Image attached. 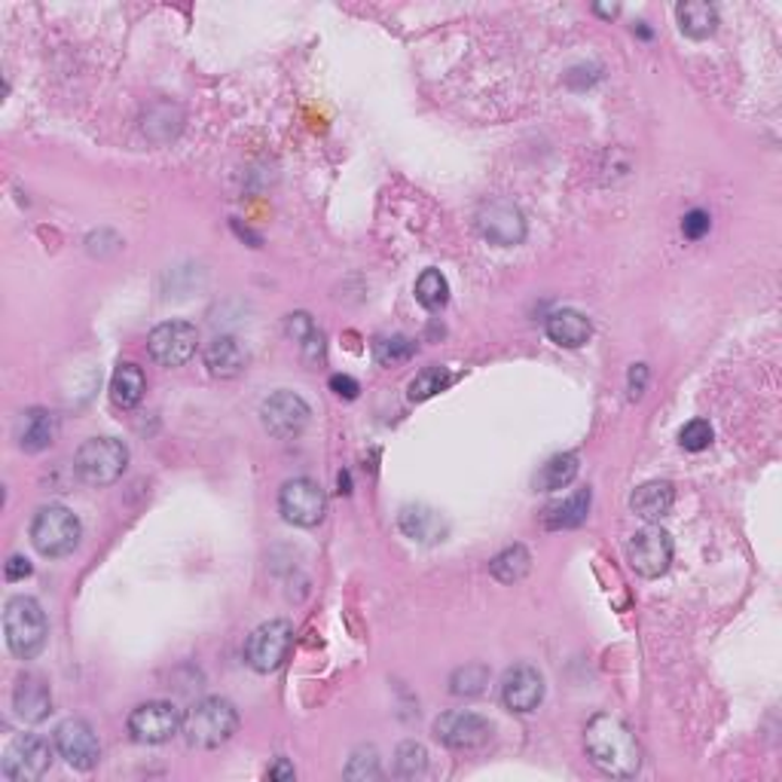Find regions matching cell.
Segmentation results:
<instances>
[{
    "label": "cell",
    "instance_id": "4",
    "mask_svg": "<svg viewBox=\"0 0 782 782\" xmlns=\"http://www.w3.org/2000/svg\"><path fill=\"white\" fill-rule=\"evenodd\" d=\"M83 526L77 520V514L65 505H43L31 520V544L37 547V554L49 556V559H59L77 551L80 544Z\"/></svg>",
    "mask_w": 782,
    "mask_h": 782
},
{
    "label": "cell",
    "instance_id": "12",
    "mask_svg": "<svg viewBox=\"0 0 782 782\" xmlns=\"http://www.w3.org/2000/svg\"><path fill=\"white\" fill-rule=\"evenodd\" d=\"M477 229L487 242L499 244V248H514L526 239V217H522L520 205H514L510 199H492L480 205Z\"/></svg>",
    "mask_w": 782,
    "mask_h": 782
},
{
    "label": "cell",
    "instance_id": "23",
    "mask_svg": "<svg viewBox=\"0 0 782 782\" xmlns=\"http://www.w3.org/2000/svg\"><path fill=\"white\" fill-rule=\"evenodd\" d=\"M676 16H679V28L684 37L691 40H706L718 31V10L706 0H688L676 7Z\"/></svg>",
    "mask_w": 782,
    "mask_h": 782
},
{
    "label": "cell",
    "instance_id": "26",
    "mask_svg": "<svg viewBox=\"0 0 782 782\" xmlns=\"http://www.w3.org/2000/svg\"><path fill=\"white\" fill-rule=\"evenodd\" d=\"M578 468H581V462L575 453H556L551 456L535 474V489L538 492H559V489H566L578 477Z\"/></svg>",
    "mask_w": 782,
    "mask_h": 782
},
{
    "label": "cell",
    "instance_id": "20",
    "mask_svg": "<svg viewBox=\"0 0 782 782\" xmlns=\"http://www.w3.org/2000/svg\"><path fill=\"white\" fill-rule=\"evenodd\" d=\"M676 505V489L667 480H652V483H642L630 495V507L639 520L645 522H660L669 517V510Z\"/></svg>",
    "mask_w": 782,
    "mask_h": 782
},
{
    "label": "cell",
    "instance_id": "7",
    "mask_svg": "<svg viewBox=\"0 0 782 782\" xmlns=\"http://www.w3.org/2000/svg\"><path fill=\"white\" fill-rule=\"evenodd\" d=\"M278 510L291 526L312 529V526L325 520L327 514L325 489L318 487L312 477H293L278 492Z\"/></svg>",
    "mask_w": 782,
    "mask_h": 782
},
{
    "label": "cell",
    "instance_id": "31",
    "mask_svg": "<svg viewBox=\"0 0 782 782\" xmlns=\"http://www.w3.org/2000/svg\"><path fill=\"white\" fill-rule=\"evenodd\" d=\"M425 767H428V752H425V746H419V743L398 746V752H394V770H398V777L416 780V777H422Z\"/></svg>",
    "mask_w": 782,
    "mask_h": 782
},
{
    "label": "cell",
    "instance_id": "15",
    "mask_svg": "<svg viewBox=\"0 0 782 782\" xmlns=\"http://www.w3.org/2000/svg\"><path fill=\"white\" fill-rule=\"evenodd\" d=\"M55 749L74 770H92L101 761L96 728L83 718H67L55 728Z\"/></svg>",
    "mask_w": 782,
    "mask_h": 782
},
{
    "label": "cell",
    "instance_id": "22",
    "mask_svg": "<svg viewBox=\"0 0 782 782\" xmlns=\"http://www.w3.org/2000/svg\"><path fill=\"white\" fill-rule=\"evenodd\" d=\"M55 440V416L43 407H31L18 419V446L25 453H43Z\"/></svg>",
    "mask_w": 782,
    "mask_h": 782
},
{
    "label": "cell",
    "instance_id": "27",
    "mask_svg": "<svg viewBox=\"0 0 782 782\" xmlns=\"http://www.w3.org/2000/svg\"><path fill=\"white\" fill-rule=\"evenodd\" d=\"M532 569V554L522 547V544H514V547H505L502 554L495 556L492 563H489V571H492V578L495 581H502V584H514V581H522L526 575Z\"/></svg>",
    "mask_w": 782,
    "mask_h": 782
},
{
    "label": "cell",
    "instance_id": "28",
    "mask_svg": "<svg viewBox=\"0 0 782 782\" xmlns=\"http://www.w3.org/2000/svg\"><path fill=\"white\" fill-rule=\"evenodd\" d=\"M416 300L428 312H438L450 303V285L440 276V269H425L422 276L416 278Z\"/></svg>",
    "mask_w": 782,
    "mask_h": 782
},
{
    "label": "cell",
    "instance_id": "25",
    "mask_svg": "<svg viewBox=\"0 0 782 782\" xmlns=\"http://www.w3.org/2000/svg\"><path fill=\"white\" fill-rule=\"evenodd\" d=\"M590 502H593V492L590 489H578L566 502L551 505L544 510V526L554 529V532H559V529H578L586 520V514H590Z\"/></svg>",
    "mask_w": 782,
    "mask_h": 782
},
{
    "label": "cell",
    "instance_id": "35",
    "mask_svg": "<svg viewBox=\"0 0 782 782\" xmlns=\"http://www.w3.org/2000/svg\"><path fill=\"white\" fill-rule=\"evenodd\" d=\"M709 227H712V220H709V214L703 212V209H694V212L684 214V220H682L684 239H691V242H701L703 236L709 232Z\"/></svg>",
    "mask_w": 782,
    "mask_h": 782
},
{
    "label": "cell",
    "instance_id": "14",
    "mask_svg": "<svg viewBox=\"0 0 782 782\" xmlns=\"http://www.w3.org/2000/svg\"><path fill=\"white\" fill-rule=\"evenodd\" d=\"M312 409L310 404L297 394V391H276L269 394L261 404V419L263 428L278 440H288L293 434H300L306 422H310Z\"/></svg>",
    "mask_w": 782,
    "mask_h": 782
},
{
    "label": "cell",
    "instance_id": "19",
    "mask_svg": "<svg viewBox=\"0 0 782 782\" xmlns=\"http://www.w3.org/2000/svg\"><path fill=\"white\" fill-rule=\"evenodd\" d=\"M244 364H248V352L242 342L229 333H220L205 345V367L217 379H236L244 370Z\"/></svg>",
    "mask_w": 782,
    "mask_h": 782
},
{
    "label": "cell",
    "instance_id": "34",
    "mask_svg": "<svg viewBox=\"0 0 782 782\" xmlns=\"http://www.w3.org/2000/svg\"><path fill=\"white\" fill-rule=\"evenodd\" d=\"M712 438H716V434H712V425L706 422V419H691V422L679 431V443H682L688 453H703V450H709Z\"/></svg>",
    "mask_w": 782,
    "mask_h": 782
},
{
    "label": "cell",
    "instance_id": "1",
    "mask_svg": "<svg viewBox=\"0 0 782 782\" xmlns=\"http://www.w3.org/2000/svg\"><path fill=\"white\" fill-rule=\"evenodd\" d=\"M586 758L603 770L605 777L630 780L642 767V749L635 743L633 731L618 716L600 712L586 721L584 728Z\"/></svg>",
    "mask_w": 782,
    "mask_h": 782
},
{
    "label": "cell",
    "instance_id": "24",
    "mask_svg": "<svg viewBox=\"0 0 782 782\" xmlns=\"http://www.w3.org/2000/svg\"><path fill=\"white\" fill-rule=\"evenodd\" d=\"M147 391V379L144 370L138 364H119L116 367L114 379H111V401H114L119 409H131L138 407L144 401Z\"/></svg>",
    "mask_w": 782,
    "mask_h": 782
},
{
    "label": "cell",
    "instance_id": "6",
    "mask_svg": "<svg viewBox=\"0 0 782 782\" xmlns=\"http://www.w3.org/2000/svg\"><path fill=\"white\" fill-rule=\"evenodd\" d=\"M293 645V627L288 620H266L244 642V660L254 672H276Z\"/></svg>",
    "mask_w": 782,
    "mask_h": 782
},
{
    "label": "cell",
    "instance_id": "29",
    "mask_svg": "<svg viewBox=\"0 0 782 782\" xmlns=\"http://www.w3.org/2000/svg\"><path fill=\"white\" fill-rule=\"evenodd\" d=\"M453 382V376L446 367H425L422 374H416V379L409 382V401H428Z\"/></svg>",
    "mask_w": 782,
    "mask_h": 782
},
{
    "label": "cell",
    "instance_id": "18",
    "mask_svg": "<svg viewBox=\"0 0 782 782\" xmlns=\"http://www.w3.org/2000/svg\"><path fill=\"white\" fill-rule=\"evenodd\" d=\"M398 526H401V532L413 541H419V544H438L446 538L450 532V526L443 520V514L434 510V507L428 505H404L401 507V514H398Z\"/></svg>",
    "mask_w": 782,
    "mask_h": 782
},
{
    "label": "cell",
    "instance_id": "30",
    "mask_svg": "<svg viewBox=\"0 0 782 782\" xmlns=\"http://www.w3.org/2000/svg\"><path fill=\"white\" fill-rule=\"evenodd\" d=\"M489 682V669L483 664H468L450 676V691L456 697H477Z\"/></svg>",
    "mask_w": 782,
    "mask_h": 782
},
{
    "label": "cell",
    "instance_id": "13",
    "mask_svg": "<svg viewBox=\"0 0 782 782\" xmlns=\"http://www.w3.org/2000/svg\"><path fill=\"white\" fill-rule=\"evenodd\" d=\"M627 563L635 575L642 578H660L667 575L672 563V538L660 526H648L642 532H635L627 544Z\"/></svg>",
    "mask_w": 782,
    "mask_h": 782
},
{
    "label": "cell",
    "instance_id": "37",
    "mask_svg": "<svg viewBox=\"0 0 782 782\" xmlns=\"http://www.w3.org/2000/svg\"><path fill=\"white\" fill-rule=\"evenodd\" d=\"M31 563L25 559V556H10L7 559V566H3V578L10 581V584H16V581H25V578H31Z\"/></svg>",
    "mask_w": 782,
    "mask_h": 782
},
{
    "label": "cell",
    "instance_id": "40",
    "mask_svg": "<svg viewBox=\"0 0 782 782\" xmlns=\"http://www.w3.org/2000/svg\"><path fill=\"white\" fill-rule=\"evenodd\" d=\"M269 780H293V765L288 758H278L276 765L269 767Z\"/></svg>",
    "mask_w": 782,
    "mask_h": 782
},
{
    "label": "cell",
    "instance_id": "21",
    "mask_svg": "<svg viewBox=\"0 0 782 782\" xmlns=\"http://www.w3.org/2000/svg\"><path fill=\"white\" fill-rule=\"evenodd\" d=\"M547 337L563 349H581L593 337V325L584 312L556 310L554 315H547Z\"/></svg>",
    "mask_w": 782,
    "mask_h": 782
},
{
    "label": "cell",
    "instance_id": "2",
    "mask_svg": "<svg viewBox=\"0 0 782 782\" xmlns=\"http://www.w3.org/2000/svg\"><path fill=\"white\" fill-rule=\"evenodd\" d=\"M239 731V709L224 697H205L193 703L184 716L180 733L193 749H217Z\"/></svg>",
    "mask_w": 782,
    "mask_h": 782
},
{
    "label": "cell",
    "instance_id": "32",
    "mask_svg": "<svg viewBox=\"0 0 782 782\" xmlns=\"http://www.w3.org/2000/svg\"><path fill=\"white\" fill-rule=\"evenodd\" d=\"M416 352V342L407 340V337H382L376 340L374 345V358L382 364V367H394V364H404V361L413 358Z\"/></svg>",
    "mask_w": 782,
    "mask_h": 782
},
{
    "label": "cell",
    "instance_id": "11",
    "mask_svg": "<svg viewBox=\"0 0 782 782\" xmlns=\"http://www.w3.org/2000/svg\"><path fill=\"white\" fill-rule=\"evenodd\" d=\"M199 345V330L190 321H163L150 330L147 337V352L150 358L163 367H180L195 355Z\"/></svg>",
    "mask_w": 782,
    "mask_h": 782
},
{
    "label": "cell",
    "instance_id": "5",
    "mask_svg": "<svg viewBox=\"0 0 782 782\" xmlns=\"http://www.w3.org/2000/svg\"><path fill=\"white\" fill-rule=\"evenodd\" d=\"M74 468L89 487H111L129 468V450L116 438H89L80 443Z\"/></svg>",
    "mask_w": 782,
    "mask_h": 782
},
{
    "label": "cell",
    "instance_id": "36",
    "mask_svg": "<svg viewBox=\"0 0 782 782\" xmlns=\"http://www.w3.org/2000/svg\"><path fill=\"white\" fill-rule=\"evenodd\" d=\"M312 333H318V327H315V321H312L306 312H293V315H288V337H293V340L303 345Z\"/></svg>",
    "mask_w": 782,
    "mask_h": 782
},
{
    "label": "cell",
    "instance_id": "3",
    "mask_svg": "<svg viewBox=\"0 0 782 782\" xmlns=\"http://www.w3.org/2000/svg\"><path fill=\"white\" fill-rule=\"evenodd\" d=\"M3 633H7L10 652L16 654L18 660H34L47 645V611L34 596H13L3 605Z\"/></svg>",
    "mask_w": 782,
    "mask_h": 782
},
{
    "label": "cell",
    "instance_id": "8",
    "mask_svg": "<svg viewBox=\"0 0 782 782\" xmlns=\"http://www.w3.org/2000/svg\"><path fill=\"white\" fill-rule=\"evenodd\" d=\"M180 724H184V716L178 712V706L168 701H147L135 706L129 716L131 740L144 743V746L168 743L180 731Z\"/></svg>",
    "mask_w": 782,
    "mask_h": 782
},
{
    "label": "cell",
    "instance_id": "10",
    "mask_svg": "<svg viewBox=\"0 0 782 782\" xmlns=\"http://www.w3.org/2000/svg\"><path fill=\"white\" fill-rule=\"evenodd\" d=\"M434 736L446 749L477 752L492 740V724H489V718L477 716V712L453 709V712H443L434 721Z\"/></svg>",
    "mask_w": 782,
    "mask_h": 782
},
{
    "label": "cell",
    "instance_id": "38",
    "mask_svg": "<svg viewBox=\"0 0 782 782\" xmlns=\"http://www.w3.org/2000/svg\"><path fill=\"white\" fill-rule=\"evenodd\" d=\"M330 391H333V394H340V398H345V401H355V398L361 394V386L355 382V379H352V376L337 374V376H330Z\"/></svg>",
    "mask_w": 782,
    "mask_h": 782
},
{
    "label": "cell",
    "instance_id": "9",
    "mask_svg": "<svg viewBox=\"0 0 782 782\" xmlns=\"http://www.w3.org/2000/svg\"><path fill=\"white\" fill-rule=\"evenodd\" d=\"M52 765V749L43 736L37 733H18L16 740L3 752V777L13 782H34L40 780Z\"/></svg>",
    "mask_w": 782,
    "mask_h": 782
},
{
    "label": "cell",
    "instance_id": "39",
    "mask_svg": "<svg viewBox=\"0 0 782 782\" xmlns=\"http://www.w3.org/2000/svg\"><path fill=\"white\" fill-rule=\"evenodd\" d=\"M645 382H648V367H645V364H633V370L627 376V389H630V398H633V401L642 398Z\"/></svg>",
    "mask_w": 782,
    "mask_h": 782
},
{
    "label": "cell",
    "instance_id": "17",
    "mask_svg": "<svg viewBox=\"0 0 782 782\" xmlns=\"http://www.w3.org/2000/svg\"><path fill=\"white\" fill-rule=\"evenodd\" d=\"M13 709L28 724L47 721L49 712H52V691H49L47 679H40L34 672L18 676L16 688H13Z\"/></svg>",
    "mask_w": 782,
    "mask_h": 782
},
{
    "label": "cell",
    "instance_id": "16",
    "mask_svg": "<svg viewBox=\"0 0 782 782\" xmlns=\"http://www.w3.org/2000/svg\"><path fill=\"white\" fill-rule=\"evenodd\" d=\"M544 701V679L535 667L520 664V667H510L502 679V703H505L510 712H535L538 703Z\"/></svg>",
    "mask_w": 782,
    "mask_h": 782
},
{
    "label": "cell",
    "instance_id": "33",
    "mask_svg": "<svg viewBox=\"0 0 782 782\" xmlns=\"http://www.w3.org/2000/svg\"><path fill=\"white\" fill-rule=\"evenodd\" d=\"M379 755H376L374 746H361L352 758H349V765H345V777L349 780H379Z\"/></svg>",
    "mask_w": 782,
    "mask_h": 782
}]
</instances>
